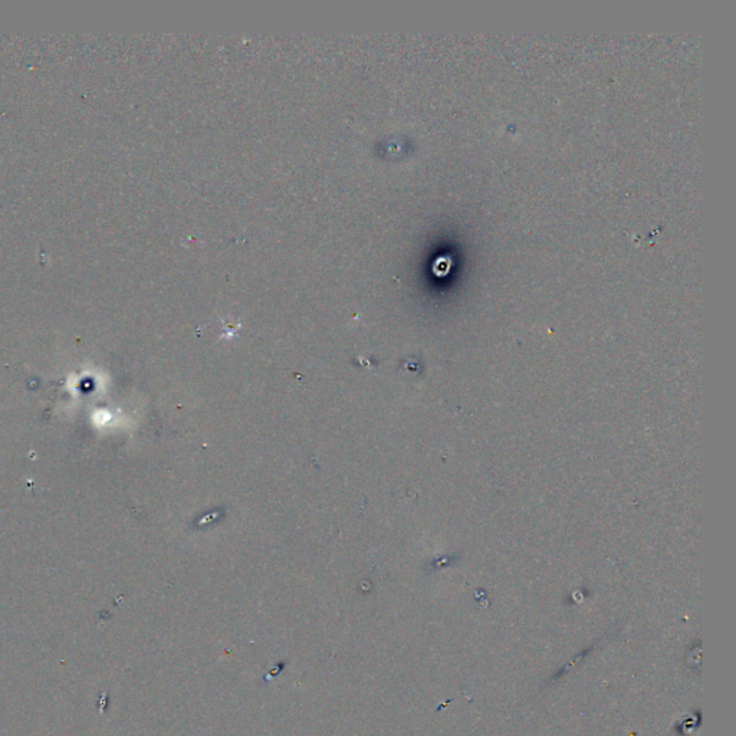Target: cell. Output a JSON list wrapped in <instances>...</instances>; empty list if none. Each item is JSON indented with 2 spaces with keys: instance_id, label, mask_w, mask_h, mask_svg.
<instances>
[{
  "instance_id": "1",
  "label": "cell",
  "mask_w": 736,
  "mask_h": 736,
  "mask_svg": "<svg viewBox=\"0 0 736 736\" xmlns=\"http://www.w3.org/2000/svg\"><path fill=\"white\" fill-rule=\"evenodd\" d=\"M437 268H445V272H447L450 268V259H447V258H440L439 260H436L435 269H437Z\"/></svg>"
}]
</instances>
